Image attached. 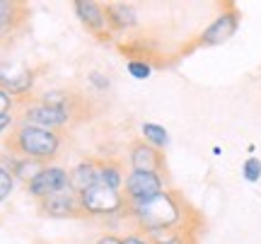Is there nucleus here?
Instances as JSON below:
<instances>
[{"mask_svg": "<svg viewBox=\"0 0 261 244\" xmlns=\"http://www.w3.org/2000/svg\"><path fill=\"white\" fill-rule=\"evenodd\" d=\"M41 169H44V167H41V162L22 157V160H17L15 165H12V177H15V179H22L24 184H29V181L37 177Z\"/></svg>", "mask_w": 261, "mask_h": 244, "instance_id": "16", "label": "nucleus"}, {"mask_svg": "<svg viewBox=\"0 0 261 244\" xmlns=\"http://www.w3.org/2000/svg\"><path fill=\"white\" fill-rule=\"evenodd\" d=\"M75 15L83 19V24L94 34H102L104 32V10L99 3H92V0H75L73 3Z\"/></svg>", "mask_w": 261, "mask_h": 244, "instance_id": "10", "label": "nucleus"}, {"mask_svg": "<svg viewBox=\"0 0 261 244\" xmlns=\"http://www.w3.org/2000/svg\"><path fill=\"white\" fill-rule=\"evenodd\" d=\"M63 145V135L58 131H46L32 123H19L8 138V148L27 160H54Z\"/></svg>", "mask_w": 261, "mask_h": 244, "instance_id": "1", "label": "nucleus"}, {"mask_svg": "<svg viewBox=\"0 0 261 244\" xmlns=\"http://www.w3.org/2000/svg\"><path fill=\"white\" fill-rule=\"evenodd\" d=\"M140 131H143L145 143L152 145V148H158V150H162V148L169 145V133L165 131V126H160V123H143Z\"/></svg>", "mask_w": 261, "mask_h": 244, "instance_id": "15", "label": "nucleus"}, {"mask_svg": "<svg viewBox=\"0 0 261 244\" xmlns=\"http://www.w3.org/2000/svg\"><path fill=\"white\" fill-rule=\"evenodd\" d=\"M158 244H184V242H181V237H167V239H162Z\"/></svg>", "mask_w": 261, "mask_h": 244, "instance_id": "26", "label": "nucleus"}, {"mask_svg": "<svg viewBox=\"0 0 261 244\" xmlns=\"http://www.w3.org/2000/svg\"><path fill=\"white\" fill-rule=\"evenodd\" d=\"M80 208L83 215H112L123 208V196L116 188L94 184L80 194Z\"/></svg>", "mask_w": 261, "mask_h": 244, "instance_id": "3", "label": "nucleus"}, {"mask_svg": "<svg viewBox=\"0 0 261 244\" xmlns=\"http://www.w3.org/2000/svg\"><path fill=\"white\" fill-rule=\"evenodd\" d=\"M242 174L247 181H252V184H256L261 179V162L256 160V157H249V160L244 162V167H242Z\"/></svg>", "mask_w": 261, "mask_h": 244, "instance_id": "19", "label": "nucleus"}, {"mask_svg": "<svg viewBox=\"0 0 261 244\" xmlns=\"http://www.w3.org/2000/svg\"><path fill=\"white\" fill-rule=\"evenodd\" d=\"M150 73H152V68L145 61H130L128 63V75L136 80H145V77H150Z\"/></svg>", "mask_w": 261, "mask_h": 244, "instance_id": "20", "label": "nucleus"}, {"mask_svg": "<svg viewBox=\"0 0 261 244\" xmlns=\"http://www.w3.org/2000/svg\"><path fill=\"white\" fill-rule=\"evenodd\" d=\"M34 85V73L32 70H17L15 75H0V87L10 94V97H19V94H27Z\"/></svg>", "mask_w": 261, "mask_h": 244, "instance_id": "12", "label": "nucleus"}, {"mask_svg": "<svg viewBox=\"0 0 261 244\" xmlns=\"http://www.w3.org/2000/svg\"><path fill=\"white\" fill-rule=\"evenodd\" d=\"M104 17L114 29H128L136 24V10L126 5V3H114L104 8Z\"/></svg>", "mask_w": 261, "mask_h": 244, "instance_id": "13", "label": "nucleus"}, {"mask_svg": "<svg viewBox=\"0 0 261 244\" xmlns=\"http://www.w3.org/2000/svg\"><path fill=\"white\" fill-rule=\"evenodd\" d=\"M97 184L119 191V186L123 184V174L119 162H99V179H97Z\"/></svg>", "mask_w": 261, "mask_h": 244, "instance_id": "14", "label": "nucleus"}, {"mask_svg": "<svg viewBox=\"0 0 261 244\" xmlns=\"http://www.w3.org/2000/svg\"><path fill=\"white\" fill-rule=\"evenodd\" d=\"M97 244H123V239H119L116 235H104L97 239Z\"/></svg>", "mask_w": 261, "mask_h": 244, "instance_id": "24", "label": "nucleus"}, {"mask_svg": "<svg viewBox=\"0 0 261 244\" xmlns=\"http://www.w3.org/2000/svg\"><path fill=\"white\" fill-rule=\"evenodd\" d=\"M133 215L138 220V225L150 232V235H158L162 230H169L179 223V206L174 196L169 194H158V196L148 198V201H138L133 203Z\"/></svg>", "mask_w": 261, "mask_h": 244, "instance_id": "2", "label": "nucleus"}, {"mask_svg": "<svg viewBox=\"0 0 261 244\" xmlns=\"http://www.w3.org/2000/svg\"><path fill=\"white\" fill-rule=\"evenodd\" d=\"M65 188H70V174L63 167H44L27 184V191L32 196H37L39 201L54 196V194H61Z\"/></svg>", "mask_w": 261, "mask_h": 244, "instance_id": "5", "label": "nucleus"}, {"mask_svg": "<svg viewBox=\"0 0 261 244\" xmlns=\"http://www.w3.org/2000/svg\"><path fill=\"white\" fill-rule=\"evenodd\" d=\"M68 174H70V188L83 194L85 188L97 184V179H99V160H83L80 165H75L73 172H68Z\"/></svg>", "mask_w": 261, "mask_h": 244, "instance_id": "11", "label": "nucleus"}, {"mask_svg": "<svg viewBox=\"0 0 261 244\" xmlns=\"http://www.w3.org/2000/svg\"><path fill=\"white\" fill-rule=\"evenodd\" d=\"M12 188H15V177H12V172L5 167H0V201H5V198L12 194Z\"/></svg>", "mask_w": 261, "mask_h": 244, "instance_id": "18", "label": "nucleus"}, {"mask_svg": "<svg viewBox=\"0 0 261 244\" xmlns=\"http://www.w3.org/2000/svg\"><path fill=\"white\" fill-rule=\"evenodd\" d=\"M123 186H126V196L133 203H138V201H148V198L162 194V179L152 172H130L123 179Z\"/></svg>", "mask_w": 261, "mask_h": 244, "instance_id": "7", "label": "nucleus"}, {"mask_svg": "<svg viewBox=\"0 0 261 244\" xmlns=\"http://www.w3.org/2000/svg\"><path fill=\"white\" fill-rule=\"evenodd\" d=\"M90 83H94L99 90H107V87H109V80L104 75H99V73H92V75H90Z\"/></svg>", "mask_w": 261, "mask_h": 244, "instance_id": "22", "label": "nucleus"}, {"mask_svg": "<svg viewBox=\"0 0 261 244\" xmlns=\"http://www.w3.org/2000/svg\"><path fill=\"white\" fill-rule=\"evenodd\" d=\"M39 210L48 218H83V208H80V194L73 188H65L61 194H54L48 198H41Z\"/></svg>", "mask_w": 261, "mask_h": 244, "instance_id": "6", "label": "nucleus"}, {"mask_svg": "<svg viewBox=\"0 0 261 244\" xmlns=\"http://www.w3.org/2000/svg\"><path fill=\"white\" fill-rule=\"evenodd\" d=\"M12 121H15V119H12V114H8V116H0V133L8 131L10 126H12Z\"/></svg>", "mask_w": 261, "mask_h": 244, "instance_id": "25", "label": "nucleus"}, {"mask_svg": "<svg viewBox=\"0 0 261 244\" xmlns=\"http://www.w3.org/2000/svg\"><path fill=\"white\" fill-rule=\"evenodd\" d=\"M234 29H237V15H234V12H225V15H220V17L203 32L201 44H208V46L223 44V41H227V39L234 34Z\"/></svg>", "mask_w": 261, "mask_h": 244, "instance_id": "9", "label": "nucleus"}, {"mask_svg": "<svg viewBox=\"0 0 261 244\" xmlns=\"http://www.w3.org/2000/svg\"><path fill=\"white\" fill-rule=\"evenodd\" d=\"M22 10V5L17 3H8L0 0V32H10L17 27V12Z\"/></svg>", "mask_w": 261, "mask_h": 244, "instance_id": "17", "label": "nucleus"}, {"mask_svg": "<svg viewBox=\"0 0 261 244\" xmlns=\"http://www.w3.org/2000/svg\"><path fill=\"white\" fill-rule=\"evenodd\" d=\"M10 109H12V97L0 87V116H8Z\"/></svg>", "mask_w": 261, "mask_h": 244, "instance_id": "21", "label": "nucleus"}, {"mask_svg": "<svg viewBox=\"0 0 261 244\" xmlns=\"http://www.w3.org/2000/svg\"><path fill=\"white\" fill-rule=\"evenodd\" d=\"M162 165H165V160L158 152V148H152L148 143H136L130 148V167H133V172H152V174H158Z\"/></svg>", "mask_w": 261, "mask_h": 244, "instance_id": "8", "label": "nucleus"}, {"mask_svg": "<svg viewBox=\"0 0 261 244\" xmlns=\"http://www.w3.org/2000/svg\"><path fill=\"white\" fill-rule=\"evenodd\" d=\"M22 116H24V123H32V126H39V128H46V131H61L65 123L73 119L65 109L51 106V104H44V102L27 104Z\"/></svg>", "mask_w": 261, "mask_h": 244, "instance_id": "4", "label": "nucleus"}, {"mask_svg": "<svg viewBox=\"0 0 261 244\" xmlns=\"http://www.w3.org/2000/svg\"><path fill=\"white\" fill-rule=\"evenodd\" d=\"M123 244H150V242L140 235H126L123 237Z\"/></svg>", "mask_w": 261, "mask_h": 244, "instance_id": "23", "label": "nucleus"}]
</instances>
